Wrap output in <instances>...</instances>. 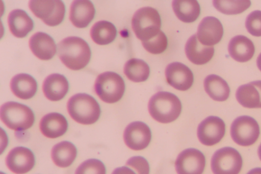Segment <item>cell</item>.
Instances as JSON below:
<instances>
[{
  "instance_id": "cell-9",
  "label": "cell",
  "mask_w": 261,
  "mask_h": 174,
  "mask_svg": "<svg viewBox=\"0 0 261 174\" xmlns=\"http://www.w3.org/2000/svg\"><path fill=\"white\" fill-rule=\"evenodd\" d=\"M259 134L257 122L247 115L237 117L231 125V137L234 142L241 146H248L254 144Z\"/></svg>"
},
{
  "instance_id": "cell-23",
  "label": "cell",
  "mask_w": 261,
  "mask_h": 174,
  "mask_svg": "<svg viewBox=\"0 0 261 174\" xmlns=\"http://www.w3.org/2000/svg\"><path fill=\"white\" fill-rule=\"evenodd\" d=\"M8 23L10 32L17 38L25 37L34 28L32 18L21 9H15L10 12Z\"/></svg>"
},
{
  "instance_id": "cell-13",
  "label": "cell",
  "mask_w": 261,
  "mask_h": 174,
  "mask_svg": "<svg viewBox=\"0 0 261 174\" xmlns=\"http://www.w3.org/2000/svg\"><path fill=\"white\" fill-rule=\"evenodd\" d=\"M6 164L12 172L16 174H24L30 171L34 166L35 158L33 152L23 146H17L8 153Z\"/></svg>"
},
{
  "instance_id": "cell-35",
  "label": "cell",
  "mask_w": 261,
  "mask_h": 174,
  "mask_svg": "<svg viewBox=\"0 0 261 174\" xmlns=\"http://www.w3.org/2000/svg\"><path fill=\"white\" fill-rule=\"evenodd\" d=\"M112 174H136L132 169L126 167L121 166L115 169Z\"/></svg>"
},
{
  "instance_id": "cell-11",
  "label": "cell",
  "mask_w": 261,
  "mask_h": 174,
  "mask_svg": "<svg viewBox=\"0 0 261 174\" xmlns=\"http://www.w3.org/2000/svg\"><path fill=\"white\" fill-rule=\"evenodd\" d=\"M225 133V124L220 118L210 116L199 125L197 136L200 142L205 145L212 146L219 143Z\"/></svg>"
},
{
  "instance_id": "cell-5",
  "label": "cell",
  "mask_w": 261,
  "mask_h": 174,
  "mask_svg": "<svg viewBox=\"0 0 261 174\" xmlns=\"http://www.w3.org/2000/svg\"><path fill=\"white\" fill-rule=\"evenodd\" d=\"M132 26L137 37L142 42L156 36L161 31V19L158 11L150 7L138 10L134 14Z\"/></svg>"
},
{
  "instance_id": "cell-30",
  "label": "cell",
  "mask_w": 261,
  "mask_h": 174,
  "mask_svg": "<svg viewBox=\"0 0 261 174\" xmlns=\"http://www.w3.org/2000/svg\"><path fill=\"white\" fill-rule=\"evenodd\" d=\"M215 8L220 12L227 15L240 14L251 5L250 1H213Z\"/></svg>"
},
{
  "instance_id": "cell-21",
  "label": "cell",
  "mask_w": 261,
  "mask_h": 174,
  "mask_svg": "<svg viewBox=\"0 0 261 174\" xmlns=\"http://www.w3.org/2000/svg\"><path fill=\"white\" fill-rule=\"evenodd\" d=\"M42 90L45 97L51 101H58L64 97L69 90V83L64 76L53 73L44 80Z\"/></svg>"
},
{
  "instance_id": "cell-39",
  "label": "cell",
  "mask_w": 261,
  "mask_h": 174,
  "mask_svg": "<svg viewBox=\"0 0 261 174\" xmlns=\"http://www.w3.org/2000/svg\"><path fill=\"white\" fill-rule=\"evenodd\" d=\"M1 174H6V173H5L3 172L2 171H1Z\"/></svg>"
},
{
  "instance_id": "cell-10",
  "label": "cell",
  "mask_w": 261,
  "mask_h": 174,
  "mask_svg": "<svg viewBox=\"0 0 261 174\" xmlns=\"http://www.w3.org/2000/svg\"><path fill=\"white\" fill-rule=\"evenodd\" d=\"M205 166V158L194 148L184 150L178 155L175 167L177 174H202Z\"/></svg>"
},
{
  "instance_id": "cell-26",
  "label": "cell",
  "mask_w": 261,
  "mask_h": 174,
  "mask_svg": "<svg viewBox=\"0 0 261 174\" xmlns=\"http://www.w3.org/2000/svg\"><path fill=\"white\" fill-rule=\"evenodd\" d=\"M203 84L205 92L213 100L223 102L228 98L229 87L227 83L220 76L210 74L205 78Z\"/></svg>"
},
{
  "instance_id": "cell-12",
  "label": "cell",
  "mask_w": 261,
  "mask_h": 174,
  "mask_svg": "<svg viewBox=\"0 0 261 174\" xmlns=\"http://www.w3.org/2000/svg\"><path fill=\"white\" fill-rule=\"evenodd\" d=\"M124 141L130 149L140 151L147 147L151 139V132L149 127L142 121L131 122L125 128Z\"/></svg>"
},
{
  "instance_id": "cell-16",
  "label": "cell",
  "mask_w": 261,
  "mask_h": 174,
  "mask_svg": "<svg viewBox=\"0 0 261 174\" xmlns=\"http://www.w3.org/2000/svg\"><path fill=\"white\" fill-rule=\"evenodd\" d=\"M29 46L33 54L42 60L51 59L57 52V45L53 38L42 32H37L31 36Z\"/></svg>"
},
{
  "instance_id": "cell-3",
  "label": "cell",
  "mask_w": 261,
  "mask_h": 174,
  "mask_svg": "<svg viewBox=\"0 0 261 174\" xmlns=\"http://www.w3.org/2000/svg\"><path fill=\"white\" fill-rule=\"evenodd\" d=\"M67 108L69 115L83 125H91L99 119L101 110L99 104L91 95L80 93L68 100Z\"/></svg>"
},
{
  "instance_id": "cell-6",
  "label": "cell",
  "mask_w": 261,
  "mask_h": 174,
  "mask_svg": "<svg viewBox=\"0 0 261 174\" xmlns=\"http://www.w3.org/2000/svg\"><path fill=\"white\" fill-rule=\"evenodd\" d=\"M123 78L112 71L103 72L97 77L94 90L96 94L104 102L115 103L123 96L125 91Z\"/></svg>"
},
{
  "instance_id": "cell-28",
  "label": "cell",
  "mask_w": 261,
  "mask_h": 174,
  "mask_svg": "<svg viewBox=\"0 0 261 174\" xmlns=\"http://www.w3.org/2000/svg\"><path fill=\"white\" fill-rule=\"evenodd\" d=\"M117 35L115 26L111 22L100 20L93 24L90 30L93 41L99 45H106L113 42Z\"/></svg>"
},
{
  "instance_id": "cell-2",
  "label": "cell",
  "mask_w": 261,
  "mask_h": 174,
  "mask_svg": "<svg viewBox=\"0 0 261 174\" xmlns=\"http://www.w3.org/2000/svg\"><path fill=\"white\" fill-rule=\"evenodd\" d=\"M148 111L151 117L157 121L167 123L176 120L181 111V104L175 94L159 91L154 94L148 103Z\"/></svg>"
},
{
  "instance_id": "cell-25",
  "label": "cell",
  "mask_w": 261,
  "mask_h": 174,
  "mask_svg": "<svg viewBox=\"0 0 261 174\" xmlns=\"http://www.w3.org/2000/svg\"><path fill=\"white\" fill-rule=\"evenodd\" d=\"M77 149L75 145L68 141H61L55 145L51 152L54 163L60 167L70 166L75 159Z\"/></svg>"
},
{
  "instance_id": "cell-22",
  "label": "cell",
  "mask_w": 261,
  "mask_h": 174,
  "mask_svg": "<svg viewBox=\"0 0 261 174\" xmlns=\"http://www.w3.org/2000/svg\"><path fill=\"white\" fill-rule=\"evenodd\" d=\"M228 51L230 57L239 62H245L253 56L255 47L253 42L244 35H237L230 40Z\"/></svg>"
},
{
  "instance_id": "cell-18",
  "label": "cell",
  "mask_w": 261,
  "mask_h": 174,
  "mask_svg": "<svg viewBox=\"0 0 261 174\" xmlns=\"http://www.w3.org/2000/svg\"><path fill=\"white\" fill-rule=\"evenodd\" d=\"M68 122L61 114L49 113L41 119L39 128L42 134L49 138H56L63 135L67 130Z\"/></svg>"
},
{
  "instance_id": "cell-27",
  "label": "cell",
  "mask_w": 261,
  "mask_h": 174,
  "mask_svg": "<svg viewBox=\"0 0 261 174\" xmlns=\"http://www.w3.org/2000/svg\"><path fill=\"white\" fill-rule=\"evenodd\" d=\"M172 8L177 18L186 23L195 21L200 13V5L195 0H175Z\"/></svg>"
},
{
  "instance_id": "cell-33",
  "label": "cell",
  "mask_w": 261,
  "mask_h": 174,
  "mask_svg": "<svg viewBox=\"0 0 261 174\" xmlns=\"http://www.w3.org/2000/svg\"><path fill=\"white\" fill-rule=\"evenodd\" d=\"M245 27L252 35L261 36V11L251 12L246 17Z\"/></svg>"
},
{
  "instance_id": "cell-20",
  "label": "cell",
  "mask_w": 261,
  "mask_h": 174,
  "mask_svg": "<svg viewBox=\"0 0 261 174\" xmlns=\"http://www.w3.org/2000/svg\"><path fill=\"white\" fill-rule=\"evenodd\" d=\"M238 102L247 108H261V80L240 86L237 90Z\"/></svg>"
},
{
  "instance_id": "cell-34",
  "label": "cell",
  "mask_w": 261,
  "mask_h": 174,
  "mask_svg": "<svg viewBox=\"0 0 261 174\" xmlns=\"http://www.w3.org/2000/svg\"><path fill=\"white\" fill-rule=\"evenodd\" d=\"M126 165L135 169L138 174H149V165L147 160L142 156H134L126 163Z\"/></svg>"
},
{
  "instance_id": "cell-32",
  "label": "cell",
  "mask_w": 261,
  "mask_h": 174,
  "mask_svg": "<svg viewBox=\"0 0 261 174\" xmlns=\"http://www.w3.org/2000/svg\"><path fill=\"white\" fill-rule=\"evenodd\" d=\"M104 164L97 159H89L82 163L76 168L75 174H106Z\"/></svg>"
},
{
  "instance_id": "cell-38",
  "label": "cell",
  "mask_w": 261,
  "mask_h": 174,
  "mask_svg": "<svg viewBox=\"0 0 261 174\" xmlns=\"http://www.w3.org/2000/svg\"><path fill=\"white\" fill-rule=\"evenodd\" d=\"M257 153H258V157H259L260 160H261V143L260 144L259 146H258Z\"/></svg>"
},
{
  "instance_id": "cell-36",
  "label": "cell",
  "mask_w": 261,
  "mask_h": 174,
  "mask_svg": "<svg viewBox=\"0 0 261 174\" xmlns=\"http://www.w3.org/2000/svg\"><path fill=\"white\" fill-rule=\"evenodd\" d=\"M247 174H261V168L257 167L251 169Z\"/></svg>"
},
{
  "instance_id": "cell-7",
  "label": "cell",
  "mask_w": 261,
  "mask_h": 174,
  "mask_svg": "<svg viewBox=\"0 0 261 174\" xmlns=\"http://www.w3.org/2000/svg\"><path fill=\"white\" fill-rule=\"evenodd\" d=\"M29 7L36 17L50 27L59 25L64 18L65 6L61 1H30Z\"/></svg>"
},
{
  "instance_id": "cell-1",
  "label": "cell",
  "mask_w": 261,
  "mask_h": 174,
  "mask_svg": "<svg viewBox=\"0 0 261 174\" xmlns=\"http://www.w3.org/2000/svg\"><path fill=\"white\" fill-rule=\"evenodd\" d=\"M58 54L62 62L73 70L86 67L91 56L87 42L76 36L68 37L60 41L58 45Z\"/></svg>"
},
{
  "instance_id": "cell-14",
  "label": "cell",
  "mask_w": 261,
  "mask_h": 174,
  "mask_svg": "<svg viewBox=\"0 0 261 174\" xmlns=\"http://www.w3.org/2000/svg\"><path fill=\"white\" fill-rule=\"evenodd\" d=\"M165 76L168 83L180 91L188 90L194 81L193 74L191 69L178 62H172L167 66Z\"/></svg>"
},
{
  "instance_id": "cell-17",
  "label": "cell",
  "mask_w": 261,
  "mask_h": 174,
  "mask_svg": "<svg viewBox=\"0 0 261 174\" xmlns=\"http://www.w3.org/2000/svg\"><path fill=\"white\" fill-rule=\"evenodd\" d=\"M95 14V9L91 1H74L70 6L69 19L75 27L84 28L91 22Z\"/></svg>"
},
{
  "instance_id": "cell-37",
  "label": "cell",
  "mask_w": 261,
  "mask_h": 174,
  "mask_svg": "<svg viewBox=\"0 0 261 174\" xmlns=\"http://www.w3.org/2000/svg\"><path fill=\"white\" fill-rule=\"evenodd\" d=\"M256 64L257 67L261 71V53L259 54L257 58Z\"/></svg>"
},
{
  "instance_id": "cell-4",
  "label": "cell",
  "mask_w": 261,
  "mask_h": 174,
  "mask_svg": "<svg viewBox=\"0 0 261 174\" xmlns=\"http://www.w3.org/2000/svg\"><path fill=\"white\" fill-rule=\"evenodd\" d=\"M0 116L2 121L8 128L17 131L30 128L35 121V115L30 107L13 101L2 105Z\"/></svg>"
},
{
  "instance_id": "cell-8",
  "label": "cell",
  "mask_w": 261,
  "mask_h": 174,
  "mask_svg": "<svg viewBox=\"0 0 261 174\" xmlns=\"http://www.w3.org/2000/svg\"><path fill=\"white\" fill-rule=\"evenodd\" d=\"M242 165L241 155L231 147L218 150L211 159V169L214 174H239Z\"/></svg>"
},
{
  "instance_id": "cell-15",
  "label": "cell",
  "mask_w": 261,
  "mask_h": 174,
  "mask_svg": "<svg viewBox=\"0 0 261 174\" xmlns=\"http://www.w3.org/2000/svg\"><path fill=\"white\" fill-rule=\"evenodd\" d=\"M223 35V28L220 21L213 16L204 17L200 22L197 36L201 43L211 46L221 40Z\"/></svg>"
},
{
  "instance_id": "cell-24",
  "label": "cell",
  "mask_w": 261,
  "mask_h": 174,
  "mask_svg": "<svg viewBox=\"0 0 261 174\" xmlns=\"http://www.w3.org/2000/svg\"><path fill=\"white\" fill-rule=\"evenodd\" d=\"M12 92L17 97L28 100L33 97L37 90L35 79L27 73H19L13 77L10 82Z\"/></svg>"
},
{
  "instance_id": "cell-19",
  "label": "cell",
  "mask_w": 261,
  "mask_h": 174,
  "mask_svg": "<svg viewBox=\"0 0 261 174\" xmlns=\"http://www.w3.org/2000/svg\"><path fill=\"white\" fill-rule=\"evenodd\" d=\"M214 51L213 46H206L201 43L196 34L187 40L185 45L187 58L197 65L204 64L209 62L213 57Z\"/></svg>"
},
{
  "instance_id": "cell-29",
  "label": "cell",
  "mask_w": 261,
  "mask_h": 174,
  "mask_svg": "<svg viewBox=\"0 0 261 174\" xmlns=\"http://www.w3.org/2000/svg\"><path fill=\"white\" fill-rule=\"evenodd\" d=\"M124 73L130 81L134 82H142L148 78L150 68L148 65L143 60L132 58L125 63Z\"/></svg>"
},
{
  "instance_id": "cell-31",
  "label": "cell",
  "mask_w": 261,
  "mask_h": 174,
  "mask_svg": "<svg viewBox=\"0 0 261 174\" xmlns=\"http://www.w3.org/2000/svg\"><path fill=\"white\" fill-rule=\"evenodd\" d=\"M144 48L152 54H160L164 52L168 45L167 38L161 30L153 38L142 42Z\"/></svg>"
}]
</instances>
